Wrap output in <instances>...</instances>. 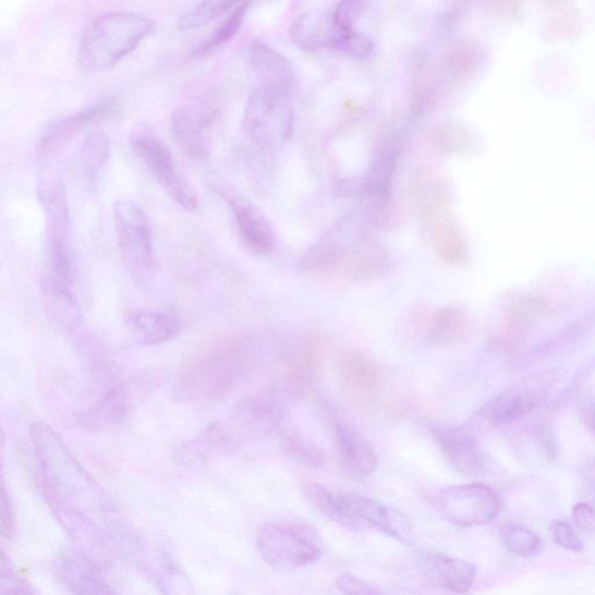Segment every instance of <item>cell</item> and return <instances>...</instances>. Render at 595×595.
I'll use <instances>...</instances> for the list:
<instances>
[{
	"label": "cell",
	"mask_w": 595,
	"mask_h": 595,
	"mask_svg": "<svg viewBox=\"0 0 595 595\" xmlns=\"http://www.w3.org/2000/svg\"><path fill=\"white\" fill-rule=\"evenodd\" d=\"M37 192L47 229L46 275L41 289L75 295L74 231L63 183L57 173L41 171Z\"/></svg>",
	"instance_id": "7a4b0ae2"
},
{
	"label": "cell",
	"mask_w": 595,
	"mask_h": 595,
	"mask_svg": "<svg viewBox=\"0 0 595 595\" xmlns=\"http://www.w3.org/2000/svg\"><path fill=\"white\" fill-rule=\"evenodd\" d=\"M250 61L259 83L292 93L294 70L281 51L259 40L250 46Z\"/></svg>",
	"instance_id": "d4e9b609"
},
{
	"label": "cell",
	"mask_w": 595,
	"mask_h": 595,
	"mask_svg": "<svg viewBox=\"0 0 595 595\" xmlns=\"http://www.w3.org/2000/svg\"><path fill=\"white\" fill-rule=\"evenodd\" d=\"M260 350L259 339L247 331L205 347L182 367L174 381V394L190 405L223 400L254 373Z\"/></svg>",
	"instance_id": "6da1fadb"
},
{
	"label": "cell",
	"mask_w": 595,
	"mask_h": 595,
	"mask_svg": "<svg viewBox=\"0 0 595 595\" xmlns=\"http://www.w3.org/2000/svg\"><path fill=\"white\" fill-rule=\"evenodd\" d=\"M324 359V341L315 331L298 336L289 343L283 359L288 391L296 397L307 396L319 381Z\"/></svg>",
	"instance_id": "5bb4252c"
},
{
	"label": "cell",
	"mask_w": 595,
	"mask_h": 595,
	"mask_svg": "<svg viewBox=\"0 0 595 595\" xmlns=\"http://www.w3.org/2000/svg\"><path fill=\"white\" fill-rule=\"evenodd\" d=\"M573 520L584 532L595 534V511L586 503H576L573 507Z\"/></svg>",
	"instance_id": "ee69618b"
},
{
	"label": "cell",
	"mask_w": 595,
	"mask_h": 595,
	"mask_svg": "<svg viewBox=\"0 0 595 595\" xmlns=\"http://www.w3.org/2000/svg\"><path fill=\"white\" fill-rule=\"evenodd\" d=\"M125 325L133 341L143 347L169 342L180 335L183 327L177 314L145 308L130 311Z\"/></svg>",
	"instance_id": "44dd1931"
},
{
	"label": "cell",
	"mask_w": 595,
	"mask_h": 595,
	"mask_svg": "<svg viewBox=\"0 0 595 595\" xmlns=\"http://www.w3.org/2000/svg\"><path fill=\"white\" fill-rule=\"evenodd\" d=\"M342 524L348 527L369 524L389 536L410 544L412 527L409 519L381 502L356 495H335Z\"/></svg>",
	"instance_id": "9a60e30c"
},
{
	"label": "cell",
	"mask_w": 595,
	"mask_h": 595,
	"mask_svg": "<svg viewBox=\"0 0 595 595\" xmlns=\"http://www.w3.org/2000/svg\"><path fill=\"white\" fill-rule=\"evenodd\" d=\"M325 413L343 474L356 481L371 477L378 466L377 453L371 442L335 409L325 406Z\"/></svg>",
	"instance_id": "7c38bea8"
},
{
	"label": "cell",
	"mask_w": 595,
	"mask_h": 595,
	"mask_svg": "<svg viewBox=\"0 0 595 595\" xmlns=\"http://www.w3.org/2000/svg\"><path fill=\"white\" fill-rule=\"evenodd\" d=\"M503 544L511 552L521 557L536 556L542 550L541 538L532 531L511 526L503 530Z\"/></svg>",
	"instance_id": "f35d334b"
},
{
	"label": "cell",
	"mask_w": 595,
	"mask_h": 595,
	"mask_svg": "<svg viewBox=\"0 0 595 595\" xmlns=\"http://www.w3.org/2000/svg\"><path fill=\"white\" fill-rule=\"evenodd\" d=\"M222 416L236 439L247 445L284 422L281 393L276 388L262 389L236 401Z\"/></svg>",
	"instance_id": "9c48e42d"
},
{
	"label": "cell",
	"mask_w": 595,
	"mask_h": 595,
	"mask_svg": "<svg viewBox=\"0 0 595 595\" xmlns=\"http://www.w3.org/2000/svg\"><path fill=\"white\" fill-rule=\"evenodd\" d=\"M552 533L559 546L572 551L583 550V542L570 526V523L555 521L552 523Z\"/></svg>",
	"instance_id": "b9f144b4"
},
{
	"label": "cell",
	"mask_w": 595,
	"mask_h": 595,
	"mask_svg": "<svg viewBox=\"0 0 595 595\" xmlns=\"http://www.w3.org/2000/svg\"><path fill=\"white\" fill-rule=\"evenodd\" d=\"M293 126L291 93L258 84L247 99L242 119L250 142L259 149L281 148L290 142Z\"/></svg>",
	"instance_id": "277c9868"
},
{
	"label": "cell",
	"mask_w": 595,
	"mask_h": 595,
	"mask_svg": "<svg viewBox=\"0 0 595 595\" xmlns=\"http://www.w3.org/2000/svg\"><path fill=\"white\" fill-rule=\"evenodd\" d=\"M401 150L400 136H381L367 170L337 184V195L345 198L363 197L369 202L393 201V182Z\"/></svg>",
	"instance_id": "ba28073f"
},
{
	"label": "cell",
	"mask_w": 595,
	"mask_h": 595,
	"mask_svg": "<svg viewBox=\"0 0 595 595\" xmlns=\"http://www.w3.org/2000/svg\"><path fill=\"white\" fill-rule=\"evenodd\" d=\"M342 390L355 405L375 408L385 390V376L379 363L361 350H345L338 363Z\"/></svg>",
	"instance_id": "4fadbf2b"
},
{
	"label": "cell",
	"mask_w": 595,
	"mask_h": 595,
	"mask_svg": "<svg viewBox=\"0 0 595 595\" xmlns=\"http://www.w3.org/2000/svg\"><path fill=\"white\" fill-rule=\"evenodd\" d=\"M250 2L238 3L224 21L197 46L190 50V58H201L230 42L243 25L251 8Z\"/></svg>",
	"instance_id": "1f68e13d"
},
{
	"label": "cell",
	"mask_w": 595,
	"mask_h": 595,
	"mask_svg": "<svg viewBox=\"0 0 595 595\" xmlns=\"http://www.w3.org/2000/svg\"><path fill=\"white\" fill-rule=\"evenodd\" d=\"M348 223H341L345 250L341 275L353 283L373 282L387 275L391 268L388 248L369 232Z\"/></svg>",
	"instance_id": "8fae6325"
},
{
	"label": "cell",
	"mask_w": 595,
	"mask_h": 595,
	"mask_svg": "<svg viewBox=\"0 0 595 595\" xmlns=\"http://www.w3.org/2000/svg\"><path fill=\"white\" fill-rule=\"evenodd\" d=\"M426 566L449 591L464 594L476 579V569L463 559L430 552L425 557Z\"/></svg>",
	"instance_id": "484cf974"
},
{
	"label": "cell",
	"mask_w": 595,
	"mask_h": 595,
	"mask_svg": "<svg viewBox=\"0 0 595 595\" xmlns=\"http://www.w3.org/2000/svg\"><path fill=\"white\" fill-rule=\"evenodd\" d=\"M236 2L232 0H208L185 11L178 22L180 31H190L202 27L216 20L227 11L234 9Z\"/></svg>",
	"instance_id": "e575fe53"
},
{
	"label": "cell",
	"mask_w": 595,
	"mask_h": 595,
	"mask_svg": "<svg viewBox=\"0 0 595 595\" xmlns=\"http://www.w3.org/2000/svg\"><path fill=\"white\" fill-rule=\"evenodd\" d=\"M62 568L64 580L77 595H114L108 585H104L92 567L69 559Z\"/></svg>",
	"instance_id": "d6a6232c"
},
{
	"label": "cell",
	"mask_w": 595,
	"mask_h": 595,
	"mask_svg": "<svg viewBox=\"0 0 595 595\" xmlns=\"http://www.w3.org/2000/svg\"><path fill=\"white\" fill-rule=\"evenodd\" d=\"M121 110L120 99L116 96H108L86 105L85 108L73 113L49 122L39 138L37 147L39 154L49 155L54 153L83 130L116 118Z\"/></svg>",
	"instance_id": "2e32d148"
},
{
	"label": "cell",
	"mask_w": 595,
	"mask_h": 595,
	"mask_svg": "<svg viewBox=\"0 0 595 595\" xmlns=\"http://www.w3.org/2000/svg\"><path fill=\"white\" fill-rule=\"evenodd\" d=\"M433 500L446 520L461 527L483 526L494 521L500 510L497 494L481 483L445 487Z\"/></svg>",
	"instance_id": "30bf717a"
},
{
	"label": "cell",
	"mask_w": 595,
	"mask_h": 595,
	"mask_svg": "<svg viewBox=\"0 0 595 595\" xmlns=\"http://www.w3.org/2000/svg\"><path fill=\"white\" fill-rule=\"evenodd\" d=\"M216 113V110L201 102L181 105L172 112L173 137L191 159H204L211 147Z\"/></svg>",
	"instance_id": "e0dca14e"
},
{
	"label": "cell",
	"mask_w": 595,
	"mask_h": 595,
	"mask_svg": "<svg viewBox=\"0 0 595 595\" xmlns=\"http://www.w3.org/2000/svg\"><path fill=\"white\" fill-rule=\"evenodd\" d=\"M471 144L469 130L459 122H445L433 134V146L444 156H453L467 150Z\"/></svg>",
	"instance_id": "836d02e7"
},
{
	"label": "cell",
	"mask_w": 595,
	"mask_h": 595,
	"mask_svg": "<svg viewBox=\"0 0 595 595\" xmlns=\"http://www.w3.org/2000/svg\"><path fill=\"white\" fill-rule=\"evenodd\" d=\"M365 11V3L353 2L339 3L331 12L330 23L335 33H345L355 29V25Z\"/></svg>",
	"instance_id": "60d3db41"
},
{
	"label": "cell",
	"mask_w": 595,
	"mask_h": 595,
	"mask_svg": "<svg viewBox=\"0 0 595 595\" xmlns=\"http://www.w3.org/2000/svg\"><path fill=\"white\" fill-rule=\"evenodd\" d=\"M132 396L124 385H113L80 415V424L87 430L113 429L129 417Z\"/></svg>",
	"instance_id": "7402d4cb"
},
{
	"label": "cell",
	"mask_w": 595,
	"mask_h": 595,
	"mask_svg": "<svg viewBox=\"0 0 595 595\" xmlns=\"http://www.w3.org/2000/svg\"><path fill=\"white\" fill-rule=\"evenodd\" d=\"M339 590L345 595H380V591L357 576L341 574L337 581Z\"/></svg>",
	"instance_id": "7bdbcfd3"
},
{
	"label": "cell",
	"mask_w": 595,
	"mask_h": 595,
	"mask_svg": "<svg viewBox=\"0 0 595 595\" xmlns=\"http://www.w3.org/2000/svg\"><path fill=\"white\" fill-rule=\"evenodd\" d=\"M544 307V303L522 300L511 305L503 313L502 329L510 337H520L526 331L533 319Z\"/></svg>",
	"instance_id": "d590c367"
},
{
	"label": "cell",
	"mask_w": 595,
	"mask_h": 595,
	"mask_svg": "<svg viewBox=\"0 0 595 595\" xmlns=\"http://www.w3.org/2000/svg\"><path fill=\"white\" fill-rule=\"evenodd\" d=\"M292 41L306 50H317L330 47L332 37L325 34L319 23L315 22L308 14L296 17L291 27Z\"/></svg>",
	"instance_id": "8d00e7d4"
},
{
	"label": "cell",
	"mask_w": 595,
	"mask_h": 595,
	"mask_svg": "<svg viewBox=\"0 0 595 595\" xmlns=\"http://www.w3.org/2000/svg\"><path fill=\"white\" fill-rule=\"evenodd\" d=\"M133 153L137 159L161 184L167 194L187 211H195L198 197L191 184L183 177L169 147L159 136L147 132H135L130 139Z\"/></svg>",
	"instance_id": "52a82bcc"
},
{
	"label": "cell",
	"mask_w": 595,
	"mask_h": 595,
	"mask_svg": "<svg viewBox=\"0 0 595 595\" xmlns=\"http://www.w3.org/2000/svg\"><path fill=\"white\" fill-rule=\"evenodd\" d=\"M279 447L296 463L309 469H321L326 464V454L300 428L290 423H282L277 428Z\"/></svg>",
	"instance_id": "4316f807"
},
{
	"label": "cell",
	"mask_w": 595,
	"mask_h": 595,
	"mask_svg": "<svg viewBox=\"0 0 595 595\" xmlns=\"http://www.w3.org/2000/svg\"><path fill=\"white\" fill-rule=\"evenodd\" d=\"M344 236L341 224L324 236L302 256L298 270L306 277L341 274L344 264Z\"/></svg>",
	"instance_id": "603a6c76"
},
{
	"label": "cell",
	"mask_w": 595,
	"mask_h": 595,
	"mask_svg": "<svg viewBox=\"0 0 595 595\" xmlns=\"http://www.w3.org/2000/svg\"><path fill=\"white\" fill-rule=\"evenodd\" d=\"M411 111L416 117L434 112L440 104V92L425 58H417L411 75Z\"/></svg>",
	"instance_id": "f1b7e54d"
},
{
	"label": "cell",
	"mask_w": 595,
	"mask_h": 595,
	"mask_svg": "<svg viewBox=\"0 0 595 595\" xmlns=\"http://www.w3.org/2000/svg\"><path fill=\"white\" fill-rule=\"evenodd\" d=\"M424 230L435 254L451 267H464L470 260V250L461 231L450 219V214L423 221Z\"/></svg>",
	"instance_id": "cb8c5ba5"
},
{
	"label": "cell",
	"mask_w": 595,
	"mask_h": 595,
	"mask_svg": "<svg viewBox=\"0 0 595 595\" xmlns=\"http://www.w3.org/2000/svg\"><path fill=\"white\" fill-rule=\"evenodd\" d=\"M214 189L232 208L238 233L244 246L258 255L270 254L275 248L276 238L267 218L233 189L219 184Z\"/></svg>",
	"instance_id": "ac0fdd59"
},
{
	"label": "cell",
	"mask_w": 595,
	"mask_h": 595,
	"mask_svg": "<svg viewBox=\"0 0 595 595\" xmlns=\"http://www.w3.org/2000/svg\"><path fill=\"white\" fill-rule=\"evenodd\" d=\"M585 422L590 430L595 435V408L587 410Z\"/></svg>",
	"instance_id": "f6af8a7d"
},
{
	"label": "cell",
	"mask_w": 595,
	"mask_h": 595,
	"mask_svg": "<svg viewBox=\"0 0 595 595\" xmlns=\"http://www.w3.org/2000/svg\"><path fill=\"white\" fill-rule=\"evenodd\" d=\"M304 493L315 510L332 521L342 523L335 495L330 494L326 487L318 483L306 482L304 483Z\"/></svg>",
	"instance_id": "ab89813d"
},
{
	"label": "cell",
	"mask_w": 595,
	"mask_h": 595,
	"mask_svg": "<svg viewBox=\"0 0 595 595\" xmlns=\"http://www.w3.org/2000/svg\"><path fill=\"white\" fill-rule=\"evenodd\" d=\"M483 61V49L475 40L463 39L451 45L445 52L440 68L445 80L460 83L475 73Z\"/></svg>",
	"instance_id": "83f0119b"
},
{
	"label": "cell",
	"mask_w": 595,
	"mask_h": 595,
	"mask_svg": "<svg viewBox=\"0 0 595 595\" xmlns=\"http://www.w3.org/2000/svg\"><path fill=\"white\" fill-rule=\"evenodd\" d=\"M114 229L122 262L135 282L147 281L154 267L151 227L145 209L131 199L113 207Z\"/></svg>",
	"instance_id": "5b68a950"
},
{
	"label": "cell",
	"mask_w": 595,
	"mask_h": 595,
	"mask_svg": "<svg viewBox=\"0 0 595 595\" xmlns=\"http://www.w3.org/2000/svg\"><path fill=\"white\" fill-rule=\"evenodd\" d=\"M155 29V23L143 13L121 10L100 13L82 35L78 66L85 74L108 72Z\"/></svg>",
	"instance_id": "3957f363"
},
{
	"label": "cell",
	"mask_w": 595,
	"mask_h": 595,
	"mask_svg": "<svg viewBox=\"0 0 595 595\" xmlns=\"http://www.w3.org/2000/svg\"><path fill=\"white\" fill-rule=\"evenodd\" d=\"M256 545L265 562L279 572L300 570L321 557V549L309 533L290 523L265 524L258 531Z\"/></svg>",
	"instance_id": "8992f818"
},
{
	"label": "cell",
	"mask_w": 595,
	"mask_h": 595,
	"mask_svg": "<svg viewBox=\"0 0 595 595\" xmlns=\"http://www.w3.org/2000/svg\"><path fill=\"white\" fill-rule=\"evenodd\" d=\"M548 387L539 381H524L488 402L482 416L491 426L510 425L544 404Z\"/></svg>",
	"instance_id": "d6986e66"
},
{
	"label": "cell",
	"mask_w": 595,
	"mask_h": 595,
	"mask_svg": "<svg viewBox=\"0 0 595 595\" xmlns=\"http://www.w3.org/2000/svg\"><path fill=\"white\" fill-rule=\"evenodd\" d=\"M110 151V138L104 132L93 131L85 136L78 153V169L85 183L96 184L109 161Z\"/></svg>",
	"instance_id": "4dcf8cb0"
},
{
	"label": "cell",
	"mask_w": 595,
	"mask_h": 595,
	"mask_svg": "<svg viewBox=\"0 0 595 595\" xmlns=\"http://www.w3.org/2000/svg\"><path fill=\"white\" fill-rule=\"evenodd\" d=\"M435 440L450 466L464 476L477 474L484 454L477 437L464 426L435 428Z\"/></svg>",
	"instance_id": "ffe728a7"
},
{
	"label": "cell",
	"mask_w": 595,
	"mask_h": 595,
	"mask_svg": "<svg viewBox=\"0 0 595 595\" xmlns=\"http://www.w3.org/2000/svg\"><path fill=\"white\" fill-rule=\"evenodd\" d=\"M330 47L340 51L341 54L355 60L369 59L375 50L372 39L356 29L332 34Z\"/></svg>",
	"instance_id": "74e56055"
},
{
	"label": "cell",
	"mask_w": 595,
	"mask_h": 595,
	"mask_svg": "<svg viewBox=\"0 0 595 595\" xmlns=\"http://www.w3.org/2000/svg\"><path fill=\"white\" fill-rule=\"evenodd\" d=\"M470 328L467 314L459 307L437 309L430 320L428 341L435 347H447L462 340Z\"/></svg>",
	"instance_id": "f546056e"
}]
</instances>
